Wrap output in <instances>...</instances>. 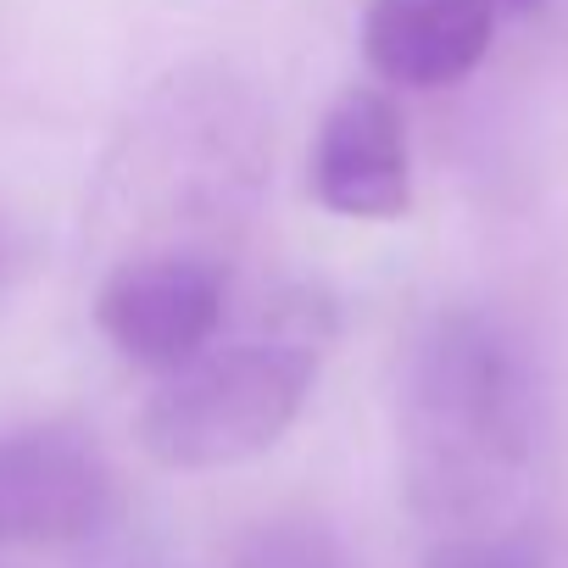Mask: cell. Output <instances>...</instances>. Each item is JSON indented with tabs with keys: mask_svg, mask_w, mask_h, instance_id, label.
Segmentation results:
<instances>
[{
	"mask_svg": "<svg viewBox=\"0 0 568 568\" xmlns=\"http://www.w3.org/2000/svg\"><path fill=\"white\" fill-rule=\"evenodd\" d=\"M229 568H346V551L318 518H267L234 540Z\"/></svg>",
	"mask_w": 568,
	"mask_h": 568,
	"instance_id": "52a82bcc",
	"label": "cell"
},
{
	"mask_svg": "<svg viewBox=\"0 0 568 568\" xmlns=\"http://www.w3.org/2000/svg\"><path fill=\"white\" fill-rule=\"evenodd\" d=\"M329 335V307L313 296L284 302L273 329L240 346H206L201 357L162 374L140 407V446L151 463L179 474L234 468L262 457L307 407L318 379V352Z\"/></svg>",
	"mask_w": 568,
	"mask_h": 568,
	"instance_id": "6da1fadb",
	"label": "cell"
},
{
	"mask_svg": "<svg viewBox=\"0 0 568 568\" xmlns=\"http://www.w3.org/2000/svg\"><path fill=\"white\" fill-rule=\"evenodd\" d=\"M490 34V0H368L363 12V57L396 90L463 84L485 62Z\"/></svg>",
	"mask_w": 568,
	"mask_h": 568,
	"instance_id": "8992f818",
	"label": "cell"
},
{
	"mask_svg": "<svg viewBox=\"0 0 568 568\" xmlns=\"http://www.w3.org/2000/svg\"><path fill=\"white\" fill-rule=\"evenodd\" d=\"M112 507L118 474L90 429L62 418L0 429V546H79Z\"/></svg>",
	"mask_w": 568,
	"mask_h": 568,
	"instance_id": "3957f363",
	"label": "cell"
},
{
	"mask_svg": "<svg viewBox=\"0 0 568 568\" xmlns=\"http://www.w3.org/2000/svg\"><path fill=\"white\" fill-rule=\"evenodd\" d=\"M313 201L363 223H390L413 206L407 123L385 90L357 84L324 112L313 140Z\"/></svg>",
	"mask_w": 568,
	"mask_h": 568,
	"instance_id": "5b68a950",
	"label": "cell"
},
{
	"mask_svg": "<svg viewBox=\"0 0 568 568\" xmlns=\"http://www.w3.org/2000/svg\"><path fill=\"white\" fill-rule=\"evenodd\" d=\"M0 291H7V229H0Z\"/></svg>",
	"mask_w": 568,
	"mask_h": 568,
	"instance_id": "9c48e42d",
	"label": "cell"
},
{
	"mask_svg": "<svg viewBox=\"0 0 568 568\" xmlns=\"http://www.w3.org/2000/svg\"><path fill=\"white\" fill-rule=\"evenodd\" d=\"M429 568H540V551L518 535H474L429 551Z\"/></svg>",
	"mask_w": 568,
	"mask_h": 568,
	"instance_id": "ba28073f",
	"label": "cell"
},
{
	"mask_svg": "<svg viewBox=\"0 0 568 568\" xmlns=\"http://www.w3.org/2000/svg\"><path fill=\"white\" fill-rule=\"evenodd\" d=\"M229 278L201 251H156L123 262L95 296L101 335L151 374H173L179 363L201 357L223 324Z\"/></svg>",
	"mask_w": 568,
	"mask_h": 568,
	"instance_id": "277c9868",
	"label": "cell"
},
{
	"mask_svg": "<svg viewBox=\"0 0 568 568\" xmlns=\"http://www.w3.org/2000/svg\"><path fill=\"white\" fill-rule=\"evenodd\" d=\"M524 452V396L507 346L452 318L413 363L407 396V468L424 513L474 507Z\"/></svg>",
	"mask_w": 568,
	"mask_h": 568,
	"instance_id": "7a4b0ae2",
	"label": "cell"
}]
</instances>
